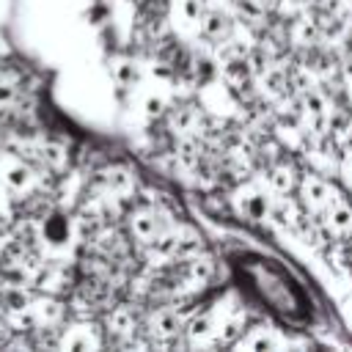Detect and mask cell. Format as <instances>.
Returning a JSON list of instances; mask_svg holds the SVG:
<instances>
[{
    "label": "cell",
    "mask_w": 352,
    "mask_h": 352,
    "mask_svg": "<svg viewBox=\"0 0 352 352\" xmlns=\"http://www.w3.org/2000/svg\"><path fill=\"white\" fill-rule=\"evenodd\" d=\"M124 226H126V236H129V239H135L138 245L148 248V245L157 242L173 223H170V217H168L160 206L140 204V206H135V209L126 212Z\"/></svg>",
    "instance_id": "6da1fadb"
},
{
    "label": "cell",
    "mask_w": 352,
    "mask_h": 352,
    "mask_svg": "<svg viewBox=\"0 0 352 352\" xmlns=\"http://www.w3.org/2000/svg\"><path fill=\"white\" fill-rule=\"evenodd\" d=\"M300 198H302V204L308 206V209H314V212H327L338 198H333V190H330V184L324 182V179H319V176H314V173H308V176H302L300 179Z\"/></svg>",
    "instance_id": "7a4b0ae2"
},
{
    "label": "cell",
    "mask_w": 352,
    "mask_h": 352,
    "mask_svg": "<svg viewBox=\"0 0 352 352\" xmlns=\"http://www.w3.org/2000/svg\"><path fill=\"white\" fill-rule=\"evenodd\" d=\"M148 333L151 336H157V338H168V336H179V333H184V327H187V322H184V316H182V311H176V308H157L151 316H148Z\"/></svg>",
    "instance_id": "3957f363"
},
{
    "label": "cell",
    "mask_w": 352,
    "mask_h": 352,
    "mask_svg": "<svg viewBox=\"0 0 352 352\" xmlns=\"http://www.w3.org/2000/svg\"><path fill=\"white\" fill-rule=\"evenodd\" d=\"M239 204H242V214H245L248 220H264V217L272 214V201H270V195H267L264 190H258V187L245 190Z\"/></svg>",
    "instance_id": "277c9868"
},
{
    "label": "cell",
    "mask_w": 352,
    "mask_h": 352,
    "mask_svg": "<svg viewBox=\"0 0 352 352\" xmlns=\"http://www.w3.org/2000/svg\"><path fill=\"white\" fill-rule=\"evenodd\" d=\"M198 25H201V33L206 38H212V41H226L231 36V30H234V22L223 11H204Z\"/></svg>",
    "instance_id": "5b68a950"
},
{
    "label": "cell",
    "mask_w": 352,
    "mask_h": 352,
    "mask_svg": "<svg viewBox=\"0 0 352 352\" xmlns=\"http://www.w3.org/2000/svg\"><path fill=\"white\" fill-rule=\"evenodd\" d=\"M324 220H327V226H330L336 234H346V231H352V206L344 204V201H336V204L324 212Z\"/></svg>",
    "instance_id": "8992f818"
},
{
    "label": "cell",
    "mask_w": 352,
    "mask_h": 352,
    "mask_svg": "<svg viewBox=\"0 0 352 352\" xmlns=\"http://www.w3.org/2000/svg\"><path fill=\"white\" fill-rule=\"evenodd\" d=\"M270 184H272V190H275V192H289V190L297 184L294 170H292V168H286V165H275V168L270 170Z\"/></svg>",
    "instance_id": "52a82bcc"
},
{
    "label": "cell",
    "mask_w": 352,
    "mask_h": 352,
    "mask_svg": "<svg viewBox=\"0 0 352 352\" xmlns=\"http://www.w3.org/2000/svg\"><path fill=\"white\" fill-rule=\"evenodd\" d=\"M239 346H245V349H272V346H278V338L272 336V330H253V336L242 338Z\"/></svg>",
    "instance_id": "ba28073f"
},
{
    "label": "cell",
    "mask_w": 352,
    "mask_h": 352,
    "mask_svg": "<svg viewBox=\"0 0 352 352\" xmlns=\"http://www.w3.org/2000/svg\"><path fill=\"white\" fill-rule=\"evenodd\" d=\"M16 201L8 195V190L0 184V223H14V217H16Z\"/></svg>",
    "instance_id": "9c48e42d"
},
{
    "label": "cell",
    "mask_w": 352,
    "mask_h": 352,
    "mask_svg": "<svg viewBox=\"0 0 352 352\" xmlns=\"http://www.w3.org/2000/svg\"><path fill=\"white\" fill-rule=\"evenodd\" d=\"M253 3H256V6H261V8H264V6H272V3H275V0H253Z\"/></svg>",
    "instance_id": "30bf717a"
}]
</instances>
